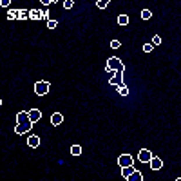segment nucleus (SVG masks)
Instances as JSON below:
<instances>
[{
  "label": "nucleus",
  "instance_id": "obj_19",
  "mask_svg": "<svg viewBox=\"0 0 181 181\" xmlns=\"http://www.w3.org/2000/svg\"><path fill=\"white\" fill-rule=\"evenodd\" d=\"M71 154H72V156H80V154H81V147H80V145H72V147H71Z\"/></svg>",
  "mask_w": 181,
  "mask_h": 181
},
{
  "label": "nucleus",
  "instance_id": "obj_8",
  "mask_svg": "<svg viewBox=\"0 0 181 181\" xmlns=\"http://www.w3.org/2000/svg\"><path fill=\"white\" fill-rule=\"evenodd\" d=\"M149 165H150V168H152V170H159V168L163 167V161H161V158H156V156H154V158L150 159Z\"/></svg>",
  "mask_w": 181,
  "mask_h": 181
},
{
  "label": "nucleus",
  "instance_id": "obj_6",
  "mask_svg": "<svg viewBox=\"0 0 181 181\" xmlns=\"http://www.w3.org/2000/svg\"><path fill=\"white\" fill-rule=\"evenodd\" d=\"M40 118H42V111H38V109H31L29 111V121L31 123H36Z\"/></svg>",
  "mask_w": 181,
  "mask_h": 181
},
{
  "label": "nucleus",
  "instance_id": "obj_26",
  "mask_svg": "<svg viewBox=\"0 0 181 181\" xmlns=\"http://www.w3.org/2000/svg\"><path fill=\"white\" fill-rule=\"evenodd\" d=\"M120 45H121V44H120V40H112V42H111V47H112V49H118Z\"/></svg>",
  "mask_w": 181,
  "mask_h": 181
},
{
  "label": "nucleus",
  "instance_id": "obj_14",
  "mask_svg": "<svg viewBox=\"0 0 181 181\" xmlns=\"http://www.w3.org/2000/svg\"><path fill=\"white\" fill-rule=\"evenodd\" d=\"M127 181H143V176H141V172H138V170H136L132 176H129V178H127Z\"/></svg>",
  "mask_w": 181,
  "mask_h": 181
},
{
  "label": "nucleus",
  "instance_id": "obj_20",
  "mask_svg": "<svg viewBox=\"0 0 181 181\" xmlns=\"http://www.w3.org/2000/svg\"><path fill=\"white\" fill-rule=\"evenodd\" d=\"M150 16H152V13H150V9H143V11H141V18H143V20H149V18H150Z\"/></svg>",
  "mask_w": 181,
  "mask_h": 181
},
{
  "label": "nucleus",
  "instance_id": "obj_16",
  "mask_svg": "<svg viewBox=\"0 0 181 181\" xmlns=\"http://www.w3.org/2000/svg\"><path fill=\"white\" fill-rule=\"evenodd\" d=\"M118 24H120V26H127V24H129V16L127 15H120L118 16Z\"/></svg>",
  "mask_w": 181,
  "mask_h": 181
},
{
  "label": "nucleus",
  "instance_id": "obj_7",
  "mask_svg": "<svg viewBox=\"0 0 181 181\" xmlns=\"http://www.w3.org/2000/svg\"><path fill=\"white\" fill-rule=\"evenodd\" d=\"M121 76H123V71H116V74H114V78L109 80V84L114 85V87H118V85L121 84Z\"/></svg>",
  "mask_w": 181,
  "mask_h": 181
},
{
  "label": "nucleus",
  "instance_id": "obj_24",
  "mask_svg": "<svg viewBox=\"0 0 181 181\" xmlns=\"http://www.w3.org/2000/svg\"><path fill=\"white\" fill-rule=\"evenodd\" d=\"M47 27H49V29H54V27H56V20H51V18H49V20H47Z\"/></svg>",
  "mask_w": 181,
  "mask_h": 181
},
{
  "label": "nucleus",
  "instance_id": "obj_18",
  "mask_svg": "<svg viewBox=\"0 0 181 181\" xmlns=\"http://www.w3.org/2000/svg\"><path fill=\"white\" fill-rule=\"evenodd\" d=\"M26 18H29V11H26V9H18V20H26Z\"/></svg>",
  "mask_w": 181,
  "mask_h": 181
},
{
  "label": "nucleus",
  "instance_id": "obj_5",
  "mask_svg": "<svg viewBox=\"0 0 181 181\" xmlns=\"http://www.w3.org/2000/svg\"><path fill=\"white\" fill-rule=\"evenodd\" d=\"M31 129H33V123H31V121H26V123H16L15 132H16V134H26V132H29Z\"/></svg>",
  "mask_w": 181,
  "mask_h": 181
},
{
  "label": "nucleus",
  "instance_id": "obj_3",
  "mask_svg": "<svg viewBox=\"0 0 181 181\" xmlns=\"http://www.w3.org/2000/svg\"><path fill=\"white\" fill-rule=\"evenodd\" d=\"M152 158H154V156H152V152L149 149H141V150L138 152V161L139 163H150Z\"/></svg>",
  "mask_w": 181,
  "mask_h": 181
},
{
  "label": "nucleus",
  "instance_id": "obj_17",
  "mask_svg": "<svg viewBox=\"0 0 181 181\" xmlns=\"http://www.w3.org/2000/svg\"><path fill=\"white\" fill-rule=\"evenodd\" d=\"M7 18H9V20H16V18H18V11H16V9H9V11H7Z\"/></svg>",
  "mask_w": 181,
  "mask_h": 181
},
{
  "label": "nucleus",
  "instance_id": "obj_12",
  "mask_svg": "<svg viewBox=\"0 0 181 181\" xmlns=\"http://www.w3.org/2000/svg\"><path fill=\"white\" fill-rule=\"evenodd\" d=\"M134 172H136V168H134V167H121V176L125 178V179H127L129 176H132Z\"/></svg>",
  "mask_w": 181,
  "mask_h": 181
},
{
  "label": "nucleus",
  "instance_id": "obj_30",
  "mask_svg": "<svg viewBox=\"0 0 181 181\" xmlns=\"http://www.w3.org/2000/svg\"><path fill=\"white\" fill-rule=\"evenodd\" d=\"M176 181H181V178H178V179H176Z\"/></svg>",
  "mask_w": 181,
  "mask_h": 181
},
{
  "label": "nucleus",
  "instance_id": "obj_28",
  "mask_svg": "<svg viewBox=\"0 0 181 181\" xmlns=\"http://www.w3.org/2000/svg\"><path fill=\"white\" fill-rule=\"evenodd\" d=\"M42 18H44V20H49V13H47V11H42Z\"/></svg>",
  "mask_w": 181,
  "mask_h": 181
},
{
  "label": "nucleus",
  "instance_id": "obj_23",
  "mask_svg": "<svg viewBox=\"0 0 181 181\" xmlns=\"http://www.w3.org/2000/svg\"><path fill=\"white\" fill-rule=\"evenodd\" d=\"M159 44H161V36H158V35L152 36V45H159Z\"/></svg>",
  "mask_w": 181,
  "mask_h": 181
},
{
  "label": "nucleus",
  "instance_id": "obj_27",
  "mask_svg": "<svg viewBox=\"0 0 181 181\" xmlns=\"http://www.w3.org/2000/svg\"><path fill=\"white\" fill-rule=\"evenodd\" d=\"M9 4H11V0H0V6L2 7H9Z\"/></svg>",
  "mask_w": 181,
  "mask_h": 181
},
{
  "label": "nucleus",
  "instance_id": "obj_15",
  "mask_svg": "<svg viewBox=\"0 0 181 181\" xmlns=\"http://www.w3.org/2000/svg\"><path fill=\"white\" fill-rule=\"evenodd\" d=\"M118 93H120L121 96H127V94H129V87L123 85V84H120V85H118Z\"/></svg>",
  "mask_w": 181,
  "mask_h": 181
},
{
  "label": "nucleus",
  "instance_id": "obj_4",
  "mask_svg": "<svg viewBox=\"0 0 181 181\" xmlns=\"http://www.w3.org/2000/svg\"><path fill=\"white\" fill-rule=\"evenodd\" d=\"M132 163H134V158L130 154H121L118 158V165L120 167H132Z\"/></svg>",
  "mask_w": 181,
  "mask_h": 181
},
{
  "label": "nucleus",
  "instance_id": "obj_29",
  "mask_svg": "<svg viewBox=\"0 0 181 181\" xmlns=\"http://www.w3.org/2000/svg\"><path fill=\"white\" fill-rule=\"evenodd\" d=\"M49 4H53V0H42V6H49Z\"/></svg>",
  "mask_w": 181,
  "mask_h": 181
},
{
  "label": "nucleus",
  "instance_id": "obj_2",
  "mask_svg": "<svg viewBox=\"0 0 181 181\" xmlns=\"http://www.w3.org/2000/svg\"><path fill=\"white\" fill-rule=\"evenodd\" d=\"M49 89H51V84H49L47 80H40V81H36V84H35V93L38 96H45L49 93Z\"/></svg>",
  "mask_w": 181,
  "mask_h": 181
},
{
  "label": "nucleus",
  "instance_id": "obj_22",
  "mask_svg": "<svg viewBox=\"0 0 181 181\" xmlns=\"http://www.w3.org/2000/svg\"><path fill=\"white\" fill-rule=\"evenodd\" d=\"M72 6H74V0H65V2H63V7H65V9H71Z\"/></svg>",
  "mask_w": 181,
  "mask_h": 181
},
{
  "label": "nucleus",
  "instance_id": "obj_25",
  "mask_svg": "<svg viewBox=\"0 0 181 181\" xmlns=\"http://www.w3.org/2000/svg\"><path fill=\"white\" fill-rule=\"evenodd\" d=\"M152 47H154L152 44H145V45H143V51H145V53H152Z\"/></svg>",
  "mask_w": 181,
  "mask_h": 181
},
{
  "label": "nucleus",
  "instance_id": "obj_21",
  "mask_svg": "<svg viewBox=\"0 0 181 181\" xmlns=\"http://www.w3.org/2000/svg\"><path fill=\"white\" fill-rule=\"evenodd\" d=\"M107 6H109V2H105V0H98L96 2V7H100V9H105Z\"/></svg>",
  "mask_w": 181,
  "mask_h": 181
},
{
  "label": "nucleus",
  "instance_id": "obj_1",
  "mask_svg": "<svg viewBox=\"0 0 181 181\" xmlns=\"http://www.w3.org/2000/svg\"><path fill=\"white\" fill-rule=\"evenodd\" d=\"M105 71L107 72H116V71H123V63L118 56H111L107 60V65H105Z\"/></svg>",
  "mask_w": 181,
  "mask_h": 181
},
{
  "label": "nucleus",
  "instance_id": "obj_10",
  "mask_svg": "<svg viewBox=\"0 0 181 181\" xmlns=\"http://www.w3.org/2000/svg\"><path fill=\"white\" fill-rule=\"evenodd\" d=\"M27 145L33 147V149H36V147L40 145V138H38L36 134H31V136L27 138Z\"/></svg>",
  "mask_w": 181,
  "mask_h": 181
},
{
  "label": "nucleus",
  "instance_id": "obj_9",
  "mask_svg": "<svg viewBox=\"0 0 181 181\" xmlns=\"http://www.w3.org/2000/svg\"><path fill=\"white\" fill-rule=\"evenodd\" d=\"M62 121H63V114H62V112H54L53 116H51V123H53L54 127H58Z\"/></svg>",
  "mask_w": 181,
  "mask_h": 181
},
{
  "label": "nucleus",
  "instance_id": "obj_13",
  "mask_svg": "<svg viewBox=\"0 0 181 181\" xmlns=\"http://www.w3.org/2000/svg\"><path fill=\"white\" fill-rule=\"evenodd\" d=\"M29 18H31V20H42V11L31 9V11H29Z\"/></svg>",
  "mask_w": 181,
  "mask_h": 181
},
{
  "label": "nucleus",
  "instance_id": "obj_11",
  "mask_svg": "<svg viewBox=\"0 0 181 181\" xmlns=\"http://www.w3.org/2000/svg\"><path fill=\"white\" fill-rule=\"evenodd\" d=\"M26 121H29V112L20 111L18 114H16V123H26Z\"/></svg>",
  "mask_w": 181,
  "mask_h": 181
}]
</instances>
